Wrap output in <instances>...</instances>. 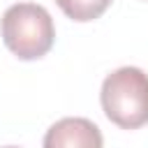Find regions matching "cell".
Here are the masks:
<instances>
[{
  "label": "cell",
  "mask_w": 148,
  "mask_h": 148,
  "mask_svg": "<svg viewBox=\"0 0 148 148\" xmlns=\"http://www.w3.org/2000/svg\"><path fill=\"white\" fill-rule=\"evenodd\" d=\"M51 14L35 2H16L2 14V42L21 60H37L53 46Z\"/></svg>",
  "instance_id": "cell-2"
},
{
  "label": "cell",
  "mask_w": 148,
  "mask_h": 148,
  "mask_svg": "<svg viewBox=\"0 0 148 148\" xmlns=\"http://www.w3.org/2000/svg\"><path fill=\"white\" fill-rule=\"evenodd\" d=\"M44 148H102V132L88 118H62L46 130Z\"/></svg>",
  "instance_id": "cell-3"
},
{
  "label": "cell",
  "mask_w": 148,
  "mask_h": 148,
  "mask_svg": "<svg viewBox=\"0 0 148 148\" xmlns=\"http://www.w3.org/2000/svg\"><path fill=\"white\" fill-rule=\"evenodd\" d=\"M102 109L106 118L123 127L136 130L148 123V74L139 67H120L102 83Z\"/></svg>",
  "instance_id": "cell-1"
},
{
  "label": "cell",
  "mask_w": 148,
  "mask_h": 148,
  "mask_svg": "<svg viewBox=\"0 0 148 148\" xmlns=\"http://www.w3.org/2000/svg\"><path fill=\"white\" fill-rule=\"evenodd\" d=\"M56 2L72 21H79V23L99 18L111 5V0H56Z\"/></svg>",
  "instance_id": "cell-4"
},
{
  "label": "cell",
  "mask_w": 148,
  "mask_h": 148,
  "mask_svg": "<svg viewBox=\"0 0 148 148\" xmlns=\"http://www.w3.org/2000/svg\"><path fill=\"white\" fill-rule=\"evenodd\" d=\"M5 148H18V146H5Z\"/></svg>",
  "instance_id": "cell-5"
}]
</instances>
